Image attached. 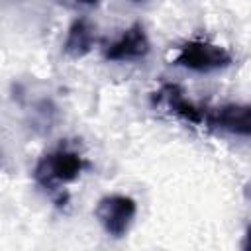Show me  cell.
<instances>
[{
    "label": "cell",
    "mask_w": 251,
    "mask_h": 251,
    "mask_svg": "<svg viewBox=\"0 0 251 251\" xmlns=\"http://www.w3.org/2000/svg\"><path fill=\"white\" fill-rule=\"evenodd\" d=\"M78 2H82V4H88V6H94L98 0H78Z\"/></svg>",
    "instance_id": "9"
},
{
    "label": "cell",
    "mask_w": 251,
    "mask_h": 251,
    "mask_svg": "<svg viewBox=\"0 0 251 251\" xmlns=\"http://www.w3.org/2000/svg\"><path fill=\"white\" fill-rule=\"evenodd\" d=\"M84 169V159L69 149H57L41 157L35 167V180L45 188H57L61 184L73 182L80 176Z\"/></svg>",
    "instance_id": "1"
},
{
    "label": "cell",
    "mask_w": 251,
    "mask_h": 251,
    "mask_svg": "<svg viewBox=\"0 0 251 251\" xmlns=\"http://www.w3.org/2000/svg\"><path fill=\"white\" fill-rule=\"evenodd\" d=\"M208 122L231 135L251 137V104H226L214 110Z\"/></svg>",
    "instance_id": "5"
},
{
    "label": "cell",
    "mask_w": 251,
    "mask_h": 251,
    "mask_svg": "<svg viewBox=\"0 0 251 251\" xmlns=\"http://www.w3.org/2000/svg\"><path fill=\"white\" fill-rule=\"evenodd\" d=\"M149 37L143 31L139 24L127 27L114 43H110L104 51V57L108 61H118V63H129V61H139L145 59L149 53Z\"/></svg>",
    "instance_id": "4"
},
{
    "label": "cell",
    "mask_w": 251,
    "mask_h": 251,
    "mask_svg": "<svg viewBox=\"0 0 251 251\" xmlns=\"http://www.w3.org/2000/svg\"><path fill=\"white\" fill-rule=\"evenodd\" d=\"M243 249H251V226L247 227V235H245V241H243Z\"/></svg>",
    "instance_id": "8"
},
{
    "label": "cell",
    "mask_w": 251,
    "mask_h": 251,
    "mask_svg": "<svg viewBox=\"0 0 251 251\" xmlns=\"http://www.w3.org/2000/svg\"><path fill=\"white\" fill-rule=\"evenodd\" d=\"M137 214V204L126 194H110L98 200L94 208V218L102 229L112 237H124Z\"/></svg>",
    "instance_id": "3"
},
{
    "label": "cell",
    "mask_w": 251,
    "mask_h": 251,
    "mask_svg": "<svg viewBox=\"0 0 251 251\" xmlns=\"http://www.w3.org/2000/svg\"><path fill=\"white\" fill-rule=\"evenodd\" d=\"M175 65L194 73H214L231 65V55L226 47L208 41H188L178 49Z\"/></svg>",
    "instance_id": "2"
},
{
    "label": "cell",
    "mask_w": 251,
    "mask_h": 251,
    "mask_svg": "<svg viewBox=\"0 0 251 251\" xmlns=\"http://www.w3.org/2000/svg\"><path fill=\"white\" fill-rule=\"evenodd\" d=\"M133 2H141V0H133Z\"/></svg>",
    "instance_id": "10"
},
{
    "label": "cell",
    "mask_w": 251,
    "mask_h": 251,
    "mask_svg": "<svg viewBox=\"0 0 251 251\" xmlns=\"http://www.w3.org/2000/svg\"><path fill=\"white\" fill-rule=\"evenodd\" d=\"M167 90H169V94H167L169 106H171V110H173L176 116H180L182 120H186V122H190V124H196V126L206 120V118H204V112H202L200 108H196L192 102H188L176 88L169 86Z\"/></svg>",
    "instance_id": "7"
},
{
    "label": "cell",
    "mask_w": 251,
    "mask_h": 251,
    "mask_svg": "<svg viewBox=\"0 0 251 251\" xmlns=\"http://www.w3.org/2000/svg\"><path fill=\"white\" fill-rule=\"evenodd\" d=\"M96 43V29L88 20H76L67 33L65 39V51L71 57H82L86 55L92 45Z\"/></svg>",
    "instance_id": "6"
}]
</instances>
